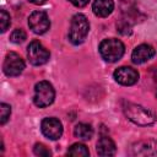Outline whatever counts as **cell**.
Wrapping results in <instances>:
<instances>
[{
  "mask_svg": "<svg viewBox=\"0 0 157 157\" xmlns=\"http://www.w3.org/2000/svg\"><path fill=\"white\" fill-rule=\"evenodd\" d=\"M29 2H32V4H34V5H42V4H44L47 0H28Z\"/></svg>",
  "mask_w": 157,
  "mask_h": 157,
  "instance_id": "obj_21",
  "label": "cell"
},
{
  "mask_svg": "<svg viewBox=\"0 0 157 157\" xmlns=\"http://www.w3.org/2000/svg\"><path fill=\"white\" fill-rule=\"evenodd\" d=\"M28 26L36 34L45 33L50 27V21L44 11H33L28 17Z\"/></svg>",
  "mask_w": 157,
  "mask_h": 157,
  "instance_id": "obj_7",
  "label": "cell"
},
{
  "mask_svg": "<svg viewBox=\"0 0 157 157\" xmlns=\"http://www.w3.org/2000/svg\"><path fill=\"white\" fill-rule=\"evenodd\" d=\"M26 37H27L26 36V32L23 29H21V28H17V29H15L10 34V40L12 43H15V44H20V43H22L26 39Z\"/></svg>",
  "mask_w": 157,
  "mask_h": 157,
  "instance_id": "obj_16",
  "label": "cell"
},
{
  "mask_svg": "<svg viewBox=\"0 0 157 157\" xmlns=\"http://www.w3.org/2000/svg\"><path fill=\"white\" fill-rule=\"evenodd\" d=\"M90 31V23L85 15L76 13L71 18L70 28H69V39L72 44L78 45L83 43Z\"/></svg>",
  "mask_w": 157,
  "mask_h": 157,
  "instance_id": "obj_2",
  "label": "cell"
},
{
  "mask_svg": "<svg viewBox=\"0 0 157 157\" xmlns=\"http://www.w3.org/2000/svg\"><path fill=\"white\" fill-rule=\"evenodd\" d=\"M156 50L150 44H140L137 45L131 54V60L134 64H144L155 56Z\"/></svg>",
  "mask_w": 157,
  "mask_h": 157,
  "instance_id": "obj_10",
  "label": "cell"
},
{
  "mask_svg": "<svg viewBox=\"0 0 157 157\" xmlns=\"http://www.w3.org/2000/svg\"><path fill=\"white\" fill-rule=\"evenodd\" d=\"M0 124L1 125H4L7 120H9V118H10V114H11V107L9 105V104H6V103H1L0 104Z\"/></svg>",
  "mask_w": 157,
  "mask_h": 157,
  "instance_id": "obj_17",
  "label": "cell"
},
{
  "mask_svg": "<svg viewBox=\"0 0 157 157\" xmlns=\"http://www.w3.org/2000/svg\"><path fill=\"white\" fill-rule=\"evenodd\" d=\"M27 58L32 65L39 66L49 60L50 53L40 42L32 40L27 47Z\"/></svg>",
  "mask_w": 157,
  "mask_h": 157,
  "instance_id": "obj_5",
  "label": "cell"
},
{
  "mask_svg": "<svg viewBox=\"0 0 157 157\" xmlns=\"http://www.w3.org/2000/svg\"><path fill=\"white\" fill-rule=\"evenodd\" d=\"M156 97H157V92H156Z\"/></svg>",
  "mask_w": 157,
  "mask_h": 157,
  "instance_id": "obj_22",
  "label": "cell"
},
{
  "mask_svg": "<svg viewBox=\"0 0 157 157\" xmlns=\"http://www.w3.org/2000/svg\"><path fill=\"white\" fill-rule=\"evenodd\" d=\"M25 69V61L23 59L13 52H10L2 64V70L6 76H18Z\"/></svg>",
  "mask_w": 157,
  "mask_h": 157,
  "instance_id": "obj_6",
  "label": "cell"
},
{
  "mask_svg": "<svg viewBox=\"0 0 157 157\" xmlns=\"http://www.w3.org/2000/svg\"><path fill=\"white\" fill-rule=\"evenodd\" d=\"M123 110H124L125 117L129 120H131L134 124L147 126L156 121L155 113L142 105H139L135 103H125L123 107Z\"/></svg>",
  "mask_w": 157,
  "mask_h": 157,
  "instance_id": "obj_1",
  "label": "cell"
},
{
  "mask_svg": "<svg viewBox=\"0 0 157 157\" xmlns=\"http://www.w3.org/2000/svg\"><path fill=\"white\" fill-rule=\"evenodd\" d=\"M54 98H55L54 87L48 81H39L34 86L33 102L37 107H39V108L48 107L54 102Z\"/></svg>",
  "mask_w": 157,
  "mask_h": 157,
  "instance_id": "obj_4",
  "label": "cell"
},
{
  "mask_svg": "<svg viewBox=\"0 0 157 157\" xmlns=\"http://www.w3.org/2000/svg\"><path fill=\"white\" fill-rule=\"evenodd\" d=\"M42 132L45 137L50 140H58L63 135V124L56 118H45L40 124Z\"/></svg>",
  "mask_w": 157,
  "mask_h": 157,
  "instance_id": "obj_8",
  "label": "cell"
},
{
  "mask_svg": "<svg viewBox=\"0 0 157 157\" xmlns=\"http://www.w3.org/2000/svg\"><path fill=\"white\" fill-rule=\"evenodd\" d=\"M67 155L75 156V157H87L90 155V152H88V148L83 144H74L69 147Z\"/></svg>",
  "mask_w": 157,
  "mask_h": 157,
  "instance_id": "obj_15",
  "label": "cell"
},
{
  "mask_svg": "<svg viewBox=\"0 0 157 157\" xmlns=\"http://www.w3.org/2000/svg\"><path fill=\"white\" fill-rule=\"evenodd\" d=\"M69 1L76 7H83L90 2V0H69Z\"/></svg>",
  "mask_w": 157,
  "mask_h": 157,
  "instance_id": "obj_20",
  "label": "cell"
},
{
  "mask_svg": "<svg viewBox=\"0 0 157 157\" xmlns=\"http://www.w3.org/2000/svg\"><path fill=\"white\" fill-rule=\"evenodd\" d=\"M0 22H1V32H5L10 27V25H11L10 15L5 10H1L0 11Z\"/></svg>",
  "mask_w": 157,
  "mask_h": 157,
  "instance_id": "obj_19",
  "label": "cell"
},
{
  "mask_svg": "<svg viewBox=\"0 0 157 157\" xmlns=\"http://www.w3.org/2000/svg\"><path fill=\"white\" fill-rule=\"evenodd\" d=\"M113 77L123 86H132L139 81V72L130 66H120L114 71Z\"/></svg>",
  "mask_w": 157,
  "mask_h": 157,
  "instance_id": "obj_9",
  "label": "cell"
},
{
  "mask_svg": "<svg viewBox=\"0 0 157 157\" xmlns=\"http://www.w3.org/2000/svg\"><path fill=\"white\" fill-rule=\"evenodd\" d=\"M132 153L137 156H157V141H140L132 146Z\"/></svg>",
  "mask_w": 157,
  "mask_h": 157,
  "instance_id": "obj_11",
  "label": "cell"
},
{
  "mask_svg": "<svg viewBox=\"0 0 157 157\" xmlns=\"http://www.w3.org/2000/svg\"><path fill=\"white\" fill-rule=\"evenodd\" d=\"M96 151L99 156L105 157V156H113L115 155V144L114 141L108 137V136H102L98 142H97V147Z\"/></svg>",
  "mask_w": 157,
  "mask_h": 157,
  "instance_id": "obj_13",
  "label": "cell"
},
{
  "mask_svg": "<svg viewBox=\"0 0 157 157\" xmlns=\"http://www.w3.org/2000/svg\"><path fill=\"white\" fill-rule=\"evenodd\" d=\"M74 135L80 140H90L93 135V129L90 124L78 123L74 129Z\"/></svg>",
  "mask_w": 157,
  "mask_h": 157,
  "instance_id": "obj_14",
  "label": "cell"
},
{
  "mask_svg": "<svg viewBox=\"0 0 157 157\" xmlns=\"http://www.w3.org/2000/svg\"><path fill=\"white\" fill-rule=\"evenodd\" d=\"M99 54L103 58V60L108 63H115L121 59L125 52V47L121 40L117 38H108L103 39L99 44Z\"/></svg>",
  "mask_w": 157,
  "mask_h": 157,
  "instance_id": "obj_3",
  "label": "cell"
},
{
  "mask_svg": "<svg viewBox=\"0 0 157 157\" xmlns=\"http://www.w3.org/2000/svg\"><path fill=\"white\" fill-rule=\"evenodd\" d=\"M33 152H34V155L43 156V157H49L52 155L50 150L47 146H44L43 144H36L34 147H33Z\"/></svg>",
  "mask_w": 157,
  "mask_h": 157,
  "instance_id": "obj_18",
  "label": "cell"
},
{
  "mask_svg": "<svg viewBox=\"0 0 157 157\" xmlns=\"http://www.w3.org/2000/svg\"><path fill=\"white\" fill-rule=\"evenodd\" d=\"M93 13L98 17H107L114 10L113 0H94L92 4Z\"/></svg>",
  "mask_w": 157,
  "mask_h": 157,
  "instance_id": "obj_12",
  "label": "cell"
}]
</instances>
